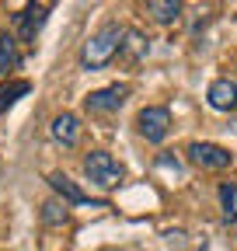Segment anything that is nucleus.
<instances>
[{
    "mask_svg": "<svg viewBox=\"0 0 237 251\" xmlns=\"http://www.w3.org/2000/svg\"><path fill=\"white\" fill-rule=\"evenodd\" d=\"M146 49H150V46H146V35H143V31H136V28H129L122 49H118V56L129 59V63H140V59L146 56Z\"/></svg>",
    "mask_w": 237,
    "mask_h": 251,
    "instance_id": "obj_11",
    "label": "nucleus"
},
{
    "mask_svg": "<svg viewBox=\"0 0 237 251\" xmlns=\"http://www.w3.org/2000/svg\"><path fill=\"white\" fill-rule=\"evenodd\" d=\"M21 63V52H18V39L14 35H4L0 39V77H7L14 67Z\"/></svg>",
    "mask_w": 237,
    "mask_h": 251,
    "instance_id": "obj_12",
    "label": "nucleus"
},
{
    "mask_svg": "<svg viewBox=\"0 0 237 251\" xmlns=\"http://www.w3.org/2000/svg\"><path fill=\"white\" fill-rule=\"evenodd\" d=\"M49 133H52L56 143L77 147V140H80V119H77L73 112H59V115L52 119V126H49Z\"/></svg>",
    "mask_w": 237,
    "mask_h": 251,
    "instance_id": "obj_9",
    "label": "nucleus"
},
{
    "mask_svg": "<svg viewBox=\"0 0 237 251\" xmlns=\"http://www.w3.org/2000/svg\"><path fill=\"white\" fill-rule=\"evenodd\" d=\"M28 91H32V84H28V80H11L7 87H0V115H4L18 98H24Z\"/></svg>",
    "mask_w": 237,
    "mask_h": 251,
    "instance_id": "obj_13",
    "label": "nucleus"
},
{
    "mask_svg": "<svg viewBox=\"0 0 237 251\" xmlns=\"http://www.w3.org/2000/svg\"><path fill=\"white\" fill-rule=\"evenodd\" d=\"M136 129L146 143H164V136L171 133V108L164 105H146L136 115Z\"/></svg>",
    "mask_w": 237,
    "mask_h": 251,
    "instance_id": "obj_3",
    "label": "nucleus"
},
{
    "mask_svg": "<svg viewBox=\"0 0 237 251\" xmlns=\"http://www.w3.org/2000/svg\"><path fill=\"white\" fill-rule=\"evenodd\" d=\"M84 175H87V181L98 185V188H115L118 181L126 178L122 164H118L108 150H91V153H87L84 157Z\"/></svg>",
    "mask_w": 237,
    "mask_h": 251,
    "instance_id": "obj_2",
    "label": "nucleus"
},
{
    "mask_svg": "<svg viewBox=\"0 0 237 251\" xmlns=\"http://www.w3.org/2000/svg\"><path fill=\"white\" fill-rule=\"evenodd\" d=\"M146 14H150L157 25H174L182 18V4H178V0H150V4H146Z\"/></svg>",
    "mask_w": 237,
    "mask_h": 251,
    "instance_id": "obj_10",
    "label": "nucleus"
},
{
    "mask_svg": "<svg viewBox=\"0 0 237 251\" xmlns=\"http://www.w3.org/2000/svg\"><path fill=\"white\" fill-rule=\"evenodd\" d=\"M70 220V213H67V202L59 206V202H42V224H49V227H63Z\"/></svg>",
    "mask_w": 237,
    "mask_h": 251,
    "instance_id": "obj_15",
    "label": "nucleus"
},
{
    "mask_svg": "<svg viewBox=\"0 0 237 251\" xmlns=\"http://www.w3.org/2000/svg\"><path fill=\"white\" fill-rule=\"evenodd\" d=\"M49 185H52V192H59L67 202H77V206H91V209H108L105 199H91L84 192V188H77V181H70L63 171H52L49 175Z\"/></svg>",
    "mask_w": 237,
    "mask_h": 251,
    "instance_id": "obj_7",
    "label": "nucleus"
},
{
    "mask_svg": "<svg viewBox=\"0 0 237 251\" xmlns=\"http://www.w3.org/2000/svg\"><path fill=\"white\" fill-rule=\"evenodd\" d=\"M206 101H210V108H216V112H234L237 108V84L227 80V77L213 80L210 91H206Z\"/></svg>",
    "mask_w": 237,
    "mask_h": 251,
    "instance_id": "obj_8",
    "label": "nucleus"
},
{
    "mask_svg": "<svg viewBox=\"0 0 237 251\" xmlns=\"http://www.w3.org/2000/svg\"><path fill=\"white\" fill-rule=\"evenodd\" d=\"M126 94H129L126 84H108V87H101V91H91V94H87V98H84V108L91 112V115L118 112V108H122V101H126Z\"/></svg>",
    "mask_w": 237,
    "mask_h": 251,
    "instance_id": "obj_4",
    "label": "nucleus"
},
{
    "mask_svg": "<svg viewBox=\"0 0 237 251\" xmlns=\"http://www.w3.org/2000/svg\"><path fill=\"white\" fill-rule=\"evenodd\" d=\"M189 161L199 164V168H213V171H220V168H230L234 153L223 150V147H216V143L195 140V143H189Z\"/></svg>",
    "mask_w": 237,
    "mask_h": 251,
    "instance_id": "obj_5",
    "label": "nucleus"
},
{
    "mask_svg": "<svg viewBox=\"0 0 237 251\" xmlns=\"http://www.w3.org/2000/svg\"><path fill=\"white\" fill-rule=\"evenodd\" d=\"M220 202H223V220L234 224L237 220V185H230V181L220 185Z\"/></svg>",
    "mask_w": 237,
    "mask_h": 251,
    "instance_id": "obj_14",
    "label": "nucleus"
},
{
    "mask_svg": "<svg viewBox=\"0 0 237 251\" xmlns=\"http://www.w3.org/2000/svg\"><path fill=\"white\" fill-rule=\"evenodd\" d=\"M122 39H126V28L105 25L101 31H95V35L84 42V49H80V67H84V70H101V67H108V63L115 59V52L122 49Z\"/></svg>",
    "mask_w": 237,
    "mask_h": 251,
    "instance_id": "obj_1",
    "label": "nucleus"
},
{
    "mask_svg": "<svg viewBox=\"0 0 237 251\" xmlns=\"http://www.w3.org/2000/svg\"><path fill=\"white\" fill-rule=\"evenodd\" d=\"M46 18H49V7H46V4H28V7H21V11L14 14L18 39H21V42H35V35L42 31Z\"/></svg>",
    "mask_w": 237,
    "mask_h": 251,
    "instance_id": "obj_6",
    "label": "nucleus"
}]
</instances>
